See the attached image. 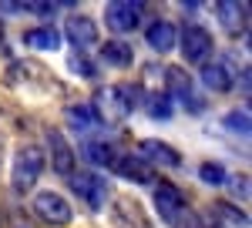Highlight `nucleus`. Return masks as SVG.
I'll return each mask as SVG.
<instances>
[{"mask_svg": "<svg viewBox=\"0 0 252 228\" xmlns=\"http://www.w3.org/2000/svg\"><path fill=\"white\" fill-rule=\"evenodd\" d=\"M44 165H47L44 151L34 148V144H24V148L17 151V158H14V168H10V185H14L17 191H31L34 181L40 178Z\"/></svg>", "mask_w": 252, "mask_h": 228, "instance_id": "1", "label": "nucleus"}, {"mask_svg": "<svg viewBox=\"0 0 252 228\" xmlns=\"http://www.w3.org/2000/svg\"><path fill=\"white\" fill-rule=\"evenodd\" d=\"M135 87H128V84H115V87H104V91H97L94 97V108H97V117H108V121H121V117H128L131 108H135Z\"/></svg>", "mask_w": 252, "mask_h": 228, "instance_id": "2", "label": "nucleus"}, {"mask_svg": "<svg viewBox=\"0 0 252 228\" xmlns=\"http://www.w3.org/2000/svg\"><path fill=\"white\" fill-rule=\"evenodd\" d=\"M71 188L78 191L94 211L104 208L108 191H111V188H108V181H104V174H97V171H78V174H71Z\"/></svg>", "mask_w": 252, "mask_h": 228, "instance_id": "3", "label": "nucleus"}, {"mask_svg": "<svg viewBox=\"0 0 252 228\" xmlns=\"http://www.w3.org/2000/svg\"><path fill=\"white\" fill-rule=\"evenodd\" d=\"M155 208H158V218L165 225H178L182 215H185V195L168 185V181H158L155 185Z\"/></svg>", "mask_w": 252, "mask_h": 228, "instance_id": "4", "label": "nucleus"}, {"mask_svg": "<svg viewBox=\"0 0 252 228\" xmlns=\"http://www.w3.org/2000/svg\"><path fill=\"white\" fill-rule=\"evenodd\" d=\"M34 211H37V218H44L47 225H67L74 218L71 205L61 198L58 191H40V195H34Z\"/></svg>", "mask_w": 252, "mask_h": 228, "instance_id": "5", "label": "nucleus"}, {"mask_svg": "<svg viewBox=\"0 0 252 228\" xmlns=\"http://www.w3.org/2000/svg\"><path fill=\"white\" fill-rule=\"evenodd\" d=\"M104 24L118 30V34H128V30H135L138 24H141V3L135 0H115L108 10H104Z\"/></svg>", "mask_w": 252, "mask_h": 228, "instance_id": "6", "label": "nucleus"}, {"mask_svg": "<svg viewBox=\"0 0 252 228\" xmlns=\"http://www.w3.org/2000/svg\"><path fill=\"white\" fill-rule=\"evenodd\" d=\"M182 54L189 64H205V57L212 54V37H209V30H202V27H185V34H182Z\"/></svg>", "mask_w": 252, "mask_h": 228, "instance_id": "7", "label": "nucleus"}, {"mask_svg": "<svg viewBox=\"0 0 252 228\" xmlns=\"http://www.w3.org/2000/svg\"><path fill=\"white\" fill-rule=\"evenodd\" d=\"M215 17H219V24L229 34H246V27H249V7L235 3V0H222V3H215Z\"/></svg>", "mask_w": 252, "mask_h": 228, "instance_id": "8", "label": "nucleus"}, {"mask_svg": "<svg viewBox=\"0 0 252 228\" xmlns=\"http://www.w3.org/2000/svg\"><path fill=\"white\" fill-rule=\"evenodd\" d=\"M111 168H115L121 178L138 181V185H148V181H152V165H148V161H141L138 154H118Z\"/></svg>", "mask_w": 252, "mask_h": 228, "instance_id": "9", "label": "nucleus"}, {"mask_svg": "<svg viewBox=\"0 0 252 228\" xmlns=\"http://www.w3.org/2000/svg\"><path fill=\"white\" fill-rule=\"evenodd\" d=\"M141 161H148V165H165V168H178L182 165V154L168 148V144H161V141H141Z\"/></svg>", "mask_w": 252, "mask_h": 228, "instance_id": "10", "label": "nucleus"}, {"mask_svg": "<svg viewBox=\"0 0 252 228\" xmlns=\"http://www.w3.org/2000/svg\"><path fill=\"white\" fill-rule=\"evenodd\" d=\"M47 138H51V165H54V171L71 178V171H74V151H71V144L64 141L61 131H51Z\"/></svg>", "mask_w": 252, "mask_h": 228, "instance_id": "11", "label": "nucleus"}, {"mask_svg": "<svg viewBox=\"0 0 252 228\" xmlns=\"http://www.w3.org/2000/svg\"><path fill=\"white\" fill-rule=\"evenodd\" d=\"M145 37H148V47H152V51L168 54L175 47V40H178V30H175V24H168V20H155V24L145 30Z\"/></svg>", "mask_w": 252, "mask_h": 228, "instance_id": "12", "label": "nucleus"}, {"mask_svg": "<svg viewBox=\"0 0 252 228\" xmlns=\"http://www.w3.org/2000/svg\"><path fill=\"white\" fill-rule=\"evenodd\" d=\"M165 77H168V84H172L175 94H178L182 101H185V104H189V108H192V114L202 111V101L192 94V77L185 74L182 67H168V71H165Z\"/></svg>", "mask_w": 252, "mask_h": 228, "instance_id": "13", "label": "nucleus"}, {"mask_svg": "<svg viewBox=\"0 0 252 228\" xmlns=\"http://www.w3.org/2000/svg\"><path fill=\"white\" fill-rule=\"evenodd\" d=\"M202 84L209 87V91H215V94H225V91H232V74H229V67L225 64H205L202 67Z\"/></svg>", "mask_w": 252, "mask_h": 228, "instance_id": "14", "label": "nucleus"}, {"mask_svg": "<svg viewBox=\"0 0 252 228\" xmlns=\"http://www.w3.org/2000/svg\"><path fill=\"white\" fill-rule=\"evenodd\" d=\"M101 57H104V64H111V67H128V64L135 60V51H131L128 40H108V44L101 47Z\"/></svg>", "mask_w": 252, "mask_h": 228, "instance_id": "15", "label": "nucleus"}, {"mask_svg": "<svg viewBox=\"0 0 252 228\" xmlns=\"http://www.w3.org/2000/svg\"><path fill=\"white\" fill-rule=\"evenodd\" d=\"M24 44L34 47V51H58L61 47V34L54 30V27H34V30L24 34Z\"/></svg>", "mask_w": 252, "mask_h": 228, "instance_id": "16", "label": "nucleus"}, {"mask_svg": "<svg viewBox=\"0 0 252 228\" xmlns=\"http://www.w3.org/2000/svg\"><path fill=\"white\" fill-rule=\"evenodd\" d=\"M67 124H71L74 131H94L97 124H101V117H97L94 108H88V104H71V108H67Z\"/></svg>", "mask_w": 252, "mask_h": 228, "instance_id": "17", "label": "nucleus"}, {"mask_svg": "<svg viewBox=\"0 0 252 228\" xmlns=\"http://www.w3.org/2000/svg\"><path fill=\"white\" fill-rule=\"evenodd\" d=\"M67 34H71V40L78 47H88V44L97 40V30H94V20L91 17H71L67 20Z\"/></svg>", "mask_w": 252, "mask_h": 228, "instance_id": "18", "label": "nucleus"}, {"mask_svg": "<svg viewBox=\"0 0 252 228\" xmlns=\"http://www.w3.org/2000/svg\"><path fill=\"white\" fill-rule=\"evenodd\" d=\"M84 154H88L91 165H115V158H118V151L108 141H88L84 144Z\"/></svg>", "mask_w": 252, "mask_h": 228, "instance_id": "19", "label": "nucleus"}, {"mask_svg": "<svg viewBox=\"0 0 252 228\" xmlns=\"http://www.w3.org/2000/svg\"><path fill=\"white\" fill-rule=\"evenodd\" d=\"M148 108H152V117H161V121H168L172 117V101H168V94H158L148 101Z\"/></svg>", "mask_w": 252, "mask_h": 228, "instance_id": "20", "label": "nucleus"}, {"mask_svg": "<svg viewBox=\"0 0 252 228\" xmlns=\"http://www.w3.org/2000/svg\"><path fill=\"white\" fill-rule=\"evenodd\" d=\"M198 178L205 181V185H222L225 181V171H222V165H202V171H198Z\"/></svg>", "mask_w": 252, "mask_h": 228, "instance_id": "21", "label": "nucleus"}, {"mask_svg": "<svg viewBox=\"0 0 252 228\" xmlns=\"http://www.w3.org/2000/svg\"><path fill=\"white\" fill-rule=\"evenodd\" d=\"M225 128H229V131H239L242 138H249V114L246 111L229 114V117H225Z\"/></svg>", "mask_w": 252, "mask_h": 228, "instance_id": "22", "label": "nucleus"}, {"mask_svg": "<svg viewBox=\"0 0 252 228\" xmlns=\"http://www.w3.org/2000/svg\"><path fill=\"white\" fill-rule=\"evenodd\" d=\"M71 71H74V74H81V77H94V64H91L88 57L74 54V57H71Z\"/></svg>", "mask_w": 252, "mask_h": 228, "instance_id": "23", "label": "nucleus"}, {"mask_svg": "<svg viewBox=\"0 0 252 228\" xmlns=\"http://www.w3.org/2000/svg\"><path fill=\"white\" fill-rule=\"evenodd\" d=\"M219 211L232 222V225H239V228H246L249 225V218H246V211H239V208H232V205H219Z\"/></svg>", "mask_w": 252, "mask_h": 228, "instance_id": "24", "label": "nucleus"}, {"mask_svg": "<svg viewBox=\"0 0 252 228\" xmlns=\"http://www.w3.org/2000/svg\"><path fill=\"white\" fill-rule=\"evenodd\" d=\"M232 195L235 198H249V178H232Z\"/></svg>", "mask_w": 252, "mask_h": 228, "instance_id": "25", "label": "nucleus"}, {"mask_svg": "<svg viewBox=\"0 0 252 228\" xmlns=\"http://www.w3.org/2000/svg\"><path fill=\"white\" fill-rule=\"evenodd\" d=\"M185 228H209V225H205L198 215H189V218H185Z\"/></svg>", "mask_w": 252, "mask_h": 228, "instance_id": "26", "label": "nucleus"}, {"mask_svg": "<svg viewBox=\"0 0 252 228\" xmlns=\"http://www.w3.org/2000/svg\"><path fill=\"white\" fill-rule=\"evenodd\" d=\"M0 40H3V24H0Z\"/></svg>", "mask_w": 252, "mask_h": 228, "instance_id": "27", "label": "nucleus"}, {"mask_svg": "<svg viewBox=\"0 0 252 228\" xmlns=\"http://www.w3.org/2000/svg\"><path fill=\"white\" fill-rule=\"evenodd\" d=\"M17 228H31V225H17Z\"/></svg>", "mask_w": 252, "mask_h": 228, "instance_id": "28", "label": "nucleus"}]
</instances>
